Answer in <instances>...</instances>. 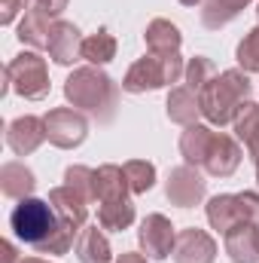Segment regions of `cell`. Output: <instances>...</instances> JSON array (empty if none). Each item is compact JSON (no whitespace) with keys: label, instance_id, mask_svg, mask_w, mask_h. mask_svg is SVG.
<instances>
[{"label":"cell","instance_id":"1","mask_svg":"<svg viewBox=\"0 0 259 263\" xmlns=\"http://www.w3.org/2000/svg\"><path fill=\"white\" fill-rule=\"evenodd\" d=\"M250 92H253V83H250L247 70H238V67L223 70L198 92L201 114L213 126H229V123H235L238 110L250 101Z\"/></svg>","mask_w":259,"mask_h":263},{"label":"cell","instance_id":"2","mask_svg":"<svg viewBox=\"0 0 259 263\" xmlns=\"http://www.w3.org/2000/svg\"><path fill=\"white\" fill-rule=\"evenodd\" d=\"M64 98L92 114L98 123H110L113 120V110H116V98H119V89L116 83L101 70V67L89 65V67H76L64 83Z\"/></svg>","mask_w":259,"mask_h":263},{"label":"cell","instance_id":"3","mask_svg":"<svg viewBox=\"0 0 259 263\" xmlns=\"http://www.w3.org/2000/svg\"><path fill=\"white\" fill-rule=\"evenodd\" d=\"M58 227H61V220H58L55 208H52L49 202L34 199V196L18 199V205H15L12 214H9V230L15 233V239H21V242L31 245L34 251H37L43 242H49Z\"/></svg>","mask_w":259,"mask_h":263},{"label":"cell","instance_id":"4","mask_svg":"<svg viewBox=\"0 0 259 263\" xmlns=\"http://www.w3.org/2000/svg\"><path fill=\"white\" fill-rule=\"evenodd\" d=\"M183 73H186V65H183L180 52H174V55L146 52L143 59H137L128 67V73L122 80V89L131 92V95H143V92H153V89H162V86L177 83Z\"/></svg>","mask_w":259,"mask_h":263},{"label":"cell","instance_id":"5","mask_svg":"<svg viewBox=\"0 0 259 263\" xmlns=\"http://www.w3.org/2000/svg\"><path fill=\"white\" fill-rule=\"evenodd\" d=\"M6 92H15L28 101H40L49 95V70H46V59H40L34 49L15 55L9 65H6V86H3V95Z\"/></svg>","mask_w":259,"mask_h":263},{"label":"cell","instance_id":"6","mask_svg":"<svg viewBox=\"0 0 259 263\" xmlns=\"http://www.w3.org/2000/svg\"><path fill=\"white\" fill-rule=\"evenodd\" d=\"M43 120H46V138H49V144H55L61 150L79 147L85 141V135H89V120L76 107H55Z\"/></svg>","mask_w":259,"mask_h":263},{"label":"cell","instance_id":"7","mask_svg":"<svg viewBox=\"0 0 259 263\" xmlns=\"http://www.w3.org/2000/svg\"><path fill=\"white\" fill-rule=\"evenodd\" d=\"M140 248L146 257L153 260H165L168 254H174V242H177V230L171 227V220L165 214H146L140 230H137Z\"/></svg>","mask_w":259,"mask_h":263},{"label":"cell","instance_id":"8","mask_svg":"<svg viewBox=\"0 0 259 263\" xmlns=\"http://www.w3.org/2000/svg\"><path fill=\"white\" fill-rule=\"evenodd\" d=\"M207 193V181L201 178V172L195 165H180L171 172L168 178V187H165V196L171 199V205L177 208H192L198 205Z\"/></svg>","mask_w":259,"mask_h":263},{"label":"cell","instance_id":"9","mask_svg":"<svg viewBox=\"0 0 259 263\" xmlns=\"http://www.w3.org/2000/svg\"><path fill=\"white\" fill-rule=\"evenodd\" d=\"M241 147L232 135H223V132H213V141L207 147V156L201 162V168L210 175V178H229L238 165H241Z\"/></svg>","mask_w":259,"mask_h":263},{"label":"cell","instance_id":"10","mask_svg":"<svg viewBox=\"0 0 259 263\" xmlns=\"http://www.w3.org/2000/svg\"><path fill=\"white\" fill-rule=\"evenodd\" d=\"M43 141H49L46 138V120L31 117V114L12 120L9 129H6V144H9V150L15 156H31L34 150H40Z\"/></svg>","mask_w":259,"mask_h":263},{"label":"cell","instance_id":"11","mask_svg":"<svg viewBox=\"0 0 259 263\" xmlns=\"http://www.w3.org/2000/svg\"><path fill=\"white\" fill-rule=\"evenodd\" d=\"M82 34H79V28L76 25H70V22H55L52 25V34H49V46H46V52H49V59L55 62V65H73V62H79L82 59Z\"/></svg>","mask_w":259,"mask_h":263},{"label":"cell","instance_id":"12","mask_svg":"<svg viewBox=\"0 0 259 263\" xmlns=\"http://www.w3.org/2000/svg\"><path fill=\"white\" fill-rule=\"evenodd\" d=\"M217 242L204 230H180L174 242V263H213Z\"/></svg>","mask_w":259,"mask_h":263},{"label":"cell","instance_id":"13","mask_svg":"<svg viewBox=\"0 0 259 263\" xmlns=\"http://www.w3.org/2000/svg\"><path fill=\"white\" fill-rule=\"evenodd\" d=\"M223 245L235 263H259V223H235L223 236Z\"/></svg>","mask_w":259,"mask_h":263},{"label":"cell","instance_id":"14","mask_svg":"<svg viewBox=\"0 0 259 263\" xmlns=\"http://www.w3.org/2000/svg\"><path fill=\"white\" fill-rule=\"evenodd\" d=\"M131 184L125 178V168L122 165H101L95 168V202H119V199H131Z\"/></svg>","mask_w":259,"mask_h":263},{"label":"cell","instance_id":"15","mask_svg":"<svg viewBox=\"0 0 259 263\" xmlns=\"http://www.w3.org/2000/svg\"><path fill=\"white\" fill-rule=\"evenodd\" d=\"M49 205L55 208L58 220H64V223H70L73 230L82 233V227H85V220H89V202L79 196L73 187L64 184V187L49 190Z\"/></svg>","mask_w":259,"mask_h":263},{"label":"cell","instance_id":"16","mask_svg":"<svg viewBox=\"0 0 259 263\" xmlns=\"http://www.w3.org/2000/svg\"><path fill=\"white\" fill-rule=\"evenodd\" d=\"M52 18L46 15V12H40V9H25V15H21V22H18V40H21V46H28V49H46L49 46V34H52Z\"/></svg>","mask_w":259,"mask_h":263},{"label":"cell","instance_id":"17","mask_svg":"<svg viewBox=\"0 0 259 263\" xmlns=\"http://www.w3.org/2000/svg\"><path fill=\"white\" fill-rule=\"evenodd\" d=\"M143 40H146V49L156 55H174L180 52V43H183L180 28L168 18H153L143 31Z\"/></svg>","mask_w":259,"mask_h":263},{"label":"cell","instance_id":"18","mask_svg":"<svg viewBox=\"0 0 259 263\" xmlns=\"http://www.w3.org/2000/svg\"><path fill=\"white\" fill-rule=\"evenodd\" d=\"M73 251H76V260L79 263H113L110 242H107V236L101 233L98 223H95V227H82V233H79Z\"/></svg>","mask_w":259,"mask_h":263},{"label":"cell","instance_id":"19","mask_svg":"<svg viewBox=\"0 0 259 263\" xmlns=\"http://www.w3.org/2000/svg\"><path fill=\"white\" fill-rule=\"evenodd\" d=\"M37 181H34V172L25 165V162H3L0 168V190L6 199H28L34 193Z\"/></svg>","mask_w":259,"mask_h":263},{"label":"cell","instance_id":"20","mask_svg":"<svg viewBox=\"0 0 259 263\" xmlns=\"http://www.w3.org/2000/svg\"><path fill=\"white\" fill-rule=\"evenodd\" d=\"M207 223L217 233H229L235 223H241V208H238V193H220L207 202Z\"/></svg>","mask_w":259,"mask_h":263},{"label":"cell","instance_id":"21","mask_svg":"<svg viewBox=\"0 0 259 263\" xmlns=\"http://www.w3.org/2000/svg\"><path fill=\"white\" fill-rule=\"evenodd\" d=\"M198 114H201L198 92H192L189 86H177V89H171V95H168V120H171V123L192 126Z\"/></svg>","mask_w":259,"mask_h":263},{"label":"cell","instance_id":"22","mask_svg":"<svg viewBox=\"0 0 259 263\" xmlns=\"http://www.w3.org/2000/svg\"><path fill=\"white\" fill-rule=\"evenodd\" d=\"M210 141H213V129L198 126V123L186 126V132L180 135V156L186 159V165L201 168V162H204V156H207Z\"/></svg>","mask_w":259,"mask_h":263},{"label":"cell","instance_id":"23","mask_svg":"<svg viewBox=\"0 0 259 263\" xmlns=\"http://www.w3.org/2000/svg\"><path fill=\"white\" fill-rule=\"evenodd\" d=\"M134 223V205L131 199H119V202H101L98 205V227L110 230V233H122Z\"/></svg>","mask_w":259,"mask_h":263},{"label":"cell","instance_id":"24","mask_svg":"<svg viewBox=\"0 0 259 263\" xmlns=\"http://www.w3.org/2000/svg\"><path fill=\"white\" fill-rule=\"evenodd\" d=\"M250 0H207L201 9V25L207 31H220L223 25H229L232 18H238V12L247 6Z\"/></svg>","mask_w":259,"mask_h":263},{"label":"cell","instance_id":"25","mask_svg":"<svg viewBox=\"0 0 259 263\" xmlns=\"http://www.w3.org/2000/svg\"><path fill=\"white\" fill-rule=\"evenodd\" d=\"M82 59H85L89 65H95V67L113 62V59H116V37H113L107 28L95 31L92 37L82 40Z\"/></svg>","mask_w":259,"mask_h":263},{"label":"cell","instance_id":"26","mask_svg":"<svg viewBox=\"0 0 259 263\" xmlns=\"http://www.w3.org/2000/svg\"><path fill=\"white\" fill-rule=\"evenodd\" d=\"M235 135L244 141V147L250 150V156L259 153V104L247 101L238 117H235Z\"/></svg>","mask_w":259,"mask_h":263},{"label":"cell","instance_id":"27","mask_svg":"<svg viewBox=\"0 0 259 263\" xmlns=\"http://www.w3.org/2000/svg\"><path fill=\"white\" fill-rule=\"evenodd\" d=\"M122 168H125V178H128L134 196L153 190V184H156V165H153V162H146V159H131Z\"/></svg>","mask_w":259,"mask_h":263},{"label":"cell","instance_id":"28","mask_svg":"<svg viewBox=\"0 0 259 263\" xmlns=\"http://www.w3.org/2000/svg\"><path fill=\"white\" fill-rule=\"evenodd\" d=\"M217 77V65L207 59V55H195L192 62L186 65V73H183V86H189L192 92H201L210 80Z\"/></svg>","mask_w":259,"mask_h":263},{"label":"cell","instance_id":"29","mask_svg":"<svg viewBox=\"0 0 259 263\" xmlns=\"http://www.w3.org/2000/svg\"><path fill=\"white\" fill-rule=\"evenodd\" d=\"M64 184L73 187L85 202H95V168H89V165H70L64 172Z\"/></svg>","mask_w":259,"mask_h":263},{"label":"cell","instance_id":"30","mask_svg":"<svg viewBox=\"0 0 259 263\" xmlns=\"http://www.w3.org/2000/svg\"><path fill=\"white\" fill-rule=\"evenodd\" d=\"M235 59H238V65L241 70H247V73H259V25L238 43V52H235Z\"/></svg>","mask_w":259,"mask_h":263},{"label":"cell","instance_id":"31","mask_svg":"<svg viewBox=\"0 0 259 263\" xmlns=\"http://www.w3.org/2000/svg\"><path fill=\"white\" fill-rule=\"evenodd\" d=\"M76 233H79V230H73L70 223H64V220H61V227L52 233V239H49V242H43L37 251H40V254H52V257H61V254H67V251L73 248V236H76Z\"/></svg>","mask_w":259,"mask_h":263},{"label":"cell","instance_id":"32","mask_svg":"<svg viewBox=\"0 0 259 263\" xmlns=\"http://www.w3.org/2000/svg\"><path fill=\"white\" fill-rule=\"evenodd\" d=\"M238 208H241V223H259V193H238Z\"/></svg>","mask_w":259,"mask_h":263},{"label":"cell","instance_id":"33","mask_svg":"<svg viewBox=\"0 0 259 263\" xmlns=\"http://www.w3.org/2000/svg\"><path fill=\"white\" fill-rule=\"evenodd\" d=\"M28 3H31V0H0V9H3V12H0V22H3V25H12L15 15H18L21 9H28Z\"/></svg>","mask_w":259,"mask_h":263},{"label":"cell","instance_id":"34","mask_svg":"<svg viewBox=\"0 0 259 263\" xmlns=\"http://www.w3.org/2000/svg\"><path fill=\"white\" fill-rule=\"evenodd\" d=\"M28 6H31V9H40V12H46L49 18H58V15L67 9V0H31Z\"/></svg>","mask_w":259,"mask_h":263},{"label":"cell","instance_id":"35","mask_svg":"<svg viewBox=\"0 0 259 263\" xmlns=\"http://www.w3.org/2000/svg\"><path fill=\"white\" fill-rule=\"evenodd\" d=\"M116 263H146V254H137V251H125Z\"/></svg>","mask_w":259,"mask_h":263},{"label":"cell","instance_id":"36","mask_svg":"<svg viewBox=\"0 0 259 263\" xmlns=\"http://www.w3.org/2000/svg\"><path fill=\"white\" fill-rule=\"evenodd\" d=\"M3 263H18L15 260V248L9 242H3Z\"/></svg>","mask_w":259,"mask_h":263},{"label":"cell","instance_id":"37","mask_svg":"<svg viewBox=\"0 0 259 263\" xmlns=\"http://www.w3.org/2000/svg\"><path fill=\"white\" fill-rule=\"evenodd\" d=\"M18 263H49V260H43V257H25V260H18Z\"/></svg>","mask_w":259,"mask_h":263},{"label":"cell","instance_id":"38","mask_svg":"<svg viewBox=\"0 0 259 263\" xmlns=\"http://www.w3.org/2000/svg\"><path fill=\"white\" fill-rule=\"evenodd\" d=\"M183 6H195V3H201V0H180Z\"/></svg>","mask_w":259,"mask_h":263},{"label":"cell","instance_id":"39","mask_svg":"<svg viewBox=\"0 0 259 263\" xmlns=\"http://www.w3.org/2000/svg\"><path fill=\"white\" fill-rule=\"evenodd\" d=\"M253 165H256V181H259V153L253 156Z\"/></svg>","mask_w":259,"mask_h":263},{"label":"cell","instance_id":"40","mask_svg":"<svg viewBox=\"0 0 259 263\" xmlns=\"http://www.w3.org/2000/svg\"><path fill=\"white\" fill-rule=\"evenodd\" d=\"M256 15H259V6H256Z\"/></svg>","mask_w":259,"mask_h":263}]
</instances>
